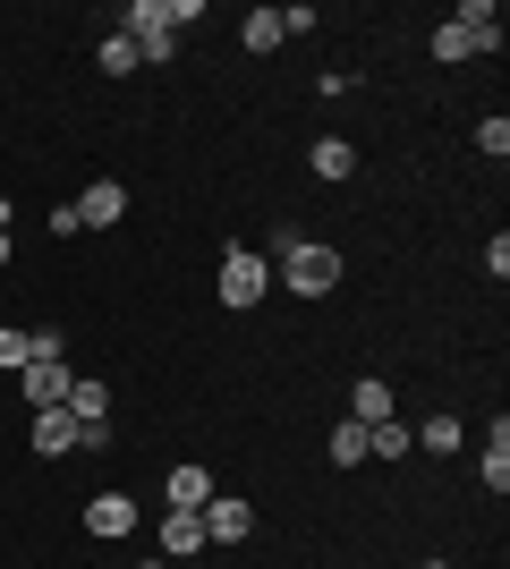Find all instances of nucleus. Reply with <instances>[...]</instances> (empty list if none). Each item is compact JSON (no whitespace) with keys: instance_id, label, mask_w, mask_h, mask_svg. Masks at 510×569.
Returning <instances> with one entry per match:
<instances>
[{"instance_id":"obj_1","label":"nucleus","mask_w":510,"mask_h":569,"mask_svg":"<svg viewBox=\"0 0 510 569\" xmlns=\"http://www.w3.org/2000/svg\"><path fill=\"white\" fill-rule=\"evenodd\" d=\"M281 281H290L298 298H323V289L340 281V256L323 238H290V247H281Z\"/></svg>"},{"instance_id":"obj_2","label":"nucleus","mask_w":510,"mask_h":569,"mask_svg":"<svg viewBox=\"0 0 510 569\" xmlns=\"http://www.w3.org/2000/svg\"><path fill=\"white\" fill-rule=\"evenodd\" d=\"M264 281H272V272H264V256H256V247H230V256H221V307H264Z\"/></svg>"},{"instance_id":"obj_3","label":"nucleus","mask_w":510,"mask_h":569,"mask_svg":"<svg viewBox=\"0 0 510 569\" xmlns=\"http://www.w3.org/2000/svg\"><path fill=\"white\" fill-rule=\"evenodd\" d=\"M128 43H137V60H170V51H179L162 0H137V9H128Z\"/></svg>"},{"instance_id":"obj_4","label":"nucleus","mask_w":510,"mask_h":569,"mask_svg":"<svg viewBox=\"0 0 510 569\" xmlns=\"http://www.w3.org/2000/svg\"><path fill=\"white\" fill-rule=\"evenodd\" d=\"M256 536V501H204V545H247Z\"/></svg>"},{"instance_id":"obj_5","label":"nucleus","mask_w":510,"mask_h":569,"mask_svg":"<svg viewBox=\"0 0 510 569\" xmlns=\"http://www.w3.org/2000/svg\"><path fill=\"white\" fill-rule=\"evenodd\" d=\"M18 382H26V400H34V408H60L77 375L60 366V357H26V375H18Z\"/></svg>"},{"instance_id":"obj_6","label":"nucleus","mask_w":510,"mask_h":569,"mask_svg":"<svg viewBox=\"0 0 510 569\" xmlns=\"http://www.w3.org/2000/svg\"><path fill=\"white\" fill-rule=\"evenodd\" d=\"M128 527H137V501H128V493H94V501H86V536L111 545V536H128Z\"/></svg>"},{"instance_id":"obj_7","label":"nucleus","mask_w":510,"mask_h":569,"mask_svg":"<svg viewBox=\"0 0 510 569\" xmlns=\"http://www.w3.org/2000/svg\"><path fill=\"white\" fill-rule=\"evenodd\" d=\"M77 417V426H111V382H94V375H77L69 382V400H60Z\"/></svg>"},{"instance_id":"obj_8","label":"nucleus","mask_w":510,"mask_h":569,"mask_svg":"<svg viewBox=\"0 0 510 569\" xmlns=\"http://www.w3.org/2000/svg\"><path fill=\"white\" fill-rule=\"evenodd\" d=\"M34 451H43V459L77 451V417H69V408H34Z\"/></svg>"},{"instance_id":"obj_9","label":"nucleus","mask_w":510,"mask_h":569,"mask_svg":"<svg viewBox=\"0 0 510 569\" xmlns=\"http://www.w3.org/2000/svg\"><path fill=\"white\" fill-rule=\"evenodd\" d=\"M451 26L468 34V51H502V9H486V0H468Z\"/></svg>"},{"instance_id":"obj_10","label":"nucleus","mask_w":510,"mask_h":569,"mask_svg":"<svg viewBox=\"0 0 510 569\" xmlns=\"http://www.w3.org/2000/svg\"><path fill=\"white\" fill-rule=\"evenodd\" d=\"M162 552H170V561L204 552V510H170V519H162Z\"/></svg>"},{"instance_id":"obj_11","label":"nucleus","mask_w":510,"mask_h":569,"mask_svg":"<svg viewBox=\"0 0 510 569\" xmlns=\"http://www.w3.org/2000/svg\"><path fill=\"white\" fill-rule=\"evenodd\" d=\"M120 213H128V188H120V179H94V188H86V204H77V221H94V230H111Z\"/></svg>"},{"instance_id":"obj_12","label":"nucleus","mask_w":510,"mask_h":569,"mask_svg":"<svg viewBox=\"0 0 510 569\" xmlns=\"http://www.w3.org/2000/svg\"><path fill=\"white\" fill-rule=\"evenodd\" d=\"M349 426H391V382L366 375L358 391H349Z\"/></svg>"},{"instance_id":"obj_13","label":"nucleus","mask_w":510,"mask_h":569,"mask_svg":"<svg viewBox=\"0 0 510 569\" xmlns=\"http://www.w3.org/2000/svg\"><path fill=\"white\" fill-rule=\"evenodd\" d=\"M307 162H316V179H349V170H358V144H349V137H316Z\"/></svg>"},{"instance_id":"obj_14","label":"nucleus","mask_w":510,"mask_h":569,"mask_svg":"<svg viewBox=\"0 0 510 569\" xmlns=\"http://www.w3.org/2000/svg\"><path fill=\"white\" fill-rule=\"evenodd\" d=\"M213 501V476L204 468H170V510H204Z\"/></svg>"},{"instance_id":"obj_15","label":"nucleus","mask_w":510,"mask_h":569,"mask_svg":"<svg viewBox=\"0 0 510 569\" xmlns=\"http://www.w3.org/2000/svg\"><path fill=\"white\" fill-rule=\"evenodd\" d=\"M247 51H281V34H290V26H281V9H247Z\"/></svg>"},{"instance_id":"obj_16","label":"nucleus","mask_w":510,"mask_h":569,"mask_svg":"<svg viewBox=\"0 0 510 569\" xmlns=\"http://www.w3.org/2000/svg\"><path fill=\"white\" fill-rule=\"evenodd\" d=\"M486 485L510 493V426H502V417H493V442H486Z\"/></svg>"},{"instance_id":"obj_17","label":"nucleus","mask_w":510,"mask_h":569,"mask_svg":"<svg viewBox=\"0 0 510 569\" xmlns=\"http://www.w3.org/2000/svg\"><path fill=\"white\" fill-rule=\"evenodd\" d=\"M409 442H417L409 426H366V459H400Z\"/></svg>"},{"instance_id":"obj_18","label":"nucleus","mask_w":510,"mask_h":569,"mask_svg":"<svg viewBox=\"0 0 510 569\" xmlns=\"http://www.w3.org/2000/svg\"><path fill=\"white\" fill-rule=\"evenodd\" d=\"M358 459H366V426H340L332 433V468H358Z\"/></svg>"},{"instance_id":"obj_19","label":"nucleus","mask_w":510,"mask_h":569,"mask_svg":"<svg viewBox=\"0 0 510 569\" xmlns=\"http://www.w3.org/2000/svg\"><path fill=\"white\" fill-rule=\"evenodd\" d=\"M137 69V43H128V34H111V43H102V77H128Z\"/></svg>"},{"instance_id":"obj_20","label":"nucleus","mask_w":510,"mask_h":569,"mask_svg":"<svg viewBox=\"0 0 510 569\" xmlns=\"http://www.w3.org/2000/svg\"><path fill=\"white\" fill-rule=\"evenodd\" d=\"M426 451H460V417H426Z\"/></svg>"},{"instance_id":"obj_21","label":"nucleus","mask_w":510,"mask_h":569,"mask_svg":"<svg viewBox=\"0 0 510 569\" xmlns=\"http://www.w3.org/2000/svg\"><path fill=\"white\" fill-rule=\"evenodd\" d=\"M434 60H468V34H460V26H434Z\"/></svg>"},{"instance_id":"obj_22","label":"nucleus","mask_w":510,"mask_h":569,"mask_svg":"<svg viewBox=\"0 0 510 569\" xmlns=\"http://www.w3.org/2000/svg\"><path fill=\"white\" fill-rule=\"evenodd\" d=\"M477 144H486L493 162H502V153H510V119H486V128H477Z\"/></svg>"},{"instance_id":"obj_23","label":"nucleus","mask_w":510,"mask_h":569,"mask_svg":"<svg viewBox=\"0 0 510 569\" xmlns=\"http://www.w3.org/2000/svg\"><path fill=\"white\" fill-rule=\"evenodd\" d=\"M0 366H18V375H26V332H9V323H0Z\"/></svg>"},{"instance_id":"obj_24","label":"nucleus","mask_w":510,"mask_h":569,"mask_svg":"<svg viewBox=\"0 0 510 569\" xmlns=\"http://www.w3.org/2000/svg\"><path fill=\"white\" fill-rule=\"evenodd\" d=\"M0 263H9V230H0Z\"/></svg>"},{"instance_id":"obj_25","label":"nucleus","mask_w":510,"mask_h":569,"mask_svg":"<svg viewBox=\"0 0 510 569\" xmlns=\"http://www.w3.org/2000/svg\"><path fill=\"white\" fill-rule=\"evenodd\" d=\"M146 569H170V561H146Z\"/></svg>"},{"instance_id":"obj_26","label":"nucleus","mask_w":510,"mask_h":569,"mask_svg":"<svg viewBox=\"0 0 510 569\" xmlns=\"http://www.w3.org/2000/svg\"><path fill=\"white\" fill-rule=\"evenodd\" d=\"M426 569H442V561H426Z\"/></svg>"}]
</instances>
